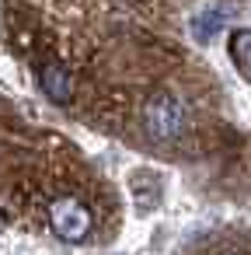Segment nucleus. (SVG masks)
Here are the masks:
<instances>
[{
  "label": "nucleus",
  "mask_w": 251,
  "mask_h": 255,
  "mask_svg": "<svg viewBox=\"0 0 251 255\" xmlns=\"http://www.w3.org/2000/svg\"><path fill=\"white\" fill-rule=\"evenodd\" d=\"M39 84H42V91L49 95V102L70 105V98H74V77H70V70H67L63 63H46V67H39Z\"/></svg>",
  "instance_id": "obj_3"
},
{
  "label": "nucleus",
  "mask_w": 251,
  "mask_h": 255,
  "mask_svg": "<svg viewBox=\"0 0 251 255\" xmlns=\"http://www.w3.org/2000/svg\"><path fill=\"white\" fill-rule=\"evenodd\" d=\"M49 227H53V234H56L60 241L81 245V241L94 231V213H91V206H87L81 196L63 192V196L49 199Z\"/></svg>",
  "instance_id": "obj_2"
},
{
  "label": "nucleus",
  "mask_w": 251,
  "mask_h": 255,
  "mask_svg": "<svg viewBox=\"0 0 251 255\" xmlns=\"http://www.w3.org/2000/svg\"><path fill=\"white\" fill-rule=\"evenodd\" d=\"M230 60L237 74L251 84V28H234L230 32Z\"/></svg>",
  "instance_id": "obj_4"
},
{
  "label": "nucleus",
  "mask_w": 251,
  "mask_h": 255,
  "mask_svg": "<svg viewBox=\"0 0 251 255\" xmlns=\"http://www.w3.org/2000/svg\"><path fill=\"white\" fill-rule=\"evenodd\" d=\"M188 126V112L181 105L178 95L171 91H154L147 102H143V129L157 140V143H171L185 133Z\"/></svg>",
  "instance_id": "obj_1"
}]
</instances>
